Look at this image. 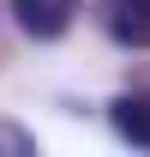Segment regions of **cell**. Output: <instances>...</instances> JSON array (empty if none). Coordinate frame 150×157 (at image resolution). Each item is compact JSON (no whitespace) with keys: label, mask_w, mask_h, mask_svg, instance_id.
Here are the masks:
<instances>
[{"label":"cell","mask_w":150,"mask_h":157,"mask_svg":"<svg viewBox=\"0 0 150 157\" xmlns=\"http://www.w3.org/2000/svg\"><path fill=\"white\" fill-rule=\"evenodd\" d=\"M102 30L120 48H150V0H102Z\"/></svg>","instance_id":"cell-2"},{"label":"cell","mask_w":150,"mask_h":157,"mask_svg":"<svg viewBox=\"0 0 150 157\" xmlns=\"http://www.w3.org/2000/svg\"><path fill=\"white\" fill-rule=\"evenodd\" d=\"M12 12H18V30H24V36L54 42V36H66V30H72L78 0H12Z\"/></svg>","instance_id":"cell-1"},{"label":"cell","mask_w":150,"mask_h":157,"mask_svg":"<svg viewBox=\"0 0 150 157\" xmlns=\"http://www.w3.org/2000/svg\"><path fill=\"white\" fill-rule=\"evenodd\" d=\"M144 91H150V73H144Z\"/></svg>","instance_id":"cell-5"},{"label":"cell","mask_w":150,"mask_h":157,"mask_svg":"<svg viewBox=\"0 0 150 157\" xmlns=\"http://www.w3.org/2000/svg\"><path fill=\"white\" fill-rule=\"evenodd\" d=\"M0 151H12V157H30V151H36V139L24 133V127H12V121H0Z\"/></svg>","instance_id":"cell-4"},{"label":"cell","mask_w":150,"mask_h":157,"mask_svg":"<svg viewBox=\"0 0 150 157\" xmlns=\"http://www.w3.org/2000/svg\"><path fill=\"white\" fill-rule=\"evenodd\" d=\"M108 121H114L120 139H132V145L150 151V91H126V97H114V103H108Z\"/></svg>","instance_id":"cell-3"}]
</instances>
